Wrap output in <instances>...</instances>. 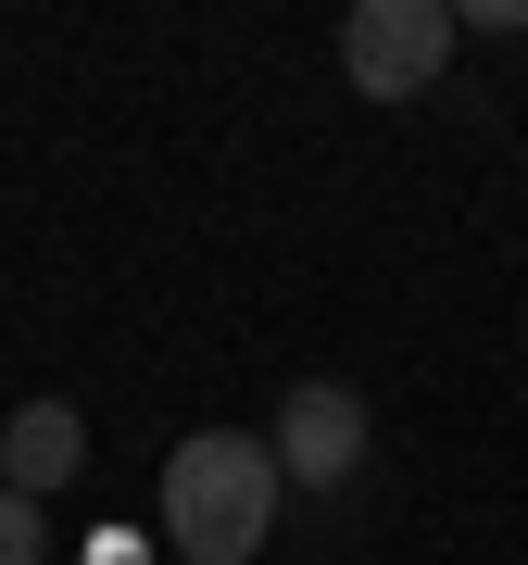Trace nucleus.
<instances>
[{
    "instance_id": "f257e3e1",
    "label": "nucleus",
    "mask_w": 528,
    "mask_h": 565,
    "mask_svg": "<svg viewBox=\"0 0 528 565\" xmlns=\"http://www.w3.org/2000/svg\"><path fill=\"white\" fill-rule=\"evenodd\" d=\"M277 503H289V478H277V452L252 427H202V440L163 452V541L189 565H252Z\"/></svg>"
},
{
    "instance_id": "f03ea898",
    "label": "nucleus",
    "mask_w": 528,
    "mask_h": 565,
    "mask_svg": "<svg viewBox=\"0 0 528 565\" xmlns=\"http://www.w3.org/2000/svg\"><path fill=\"white\" fill-rule=\"evenodd\" d=\"M453 63V0H352L340 13V76L366 102H415Z\"/></svg>"
},
{
    "instance_id": "7ed1b4c3",
    "label": "nucleus",
    "mask_w": 528,
    "mask_h": 565,
    "mask_svg": "<svg viewBox=\"0 0 528 565\" xmlns=\"http://www.w3.org/2000/svg\"><path fill=\"white\" fill-rule=\"evenodd\" d=\"M264 452H277L289 490H340L352 465H366V403H352L340 377H303L277 403V427H264Z\"/></svg>"
},
{
    "instance_id": "20e7f679",
    "label": "nucleus",
    "mask_w": 528,
    "mask_h": 565,
    "mask_svg": "<svg viewBox=\"0 0 528 565\" xmlns=\"http://www.w3.org/2000/svg\"><path fill=\"white\" fill-rule=\"evenodd\" d=\"M88 478V415L76 403H13L0 415V490H25V503H51V490Z\"/></svg>"
},
{
    "instance_id": "39448f33",
    "label": "nucleus",
    "mask_w": 528,
    "mask_h": 565,
    "mask_svg": "<svg viewBox=\"0 0 528 565\" xmlns=\"http://www.w3.org/2000/svg\"><path fill=\"white\" fill-rule=\"evenodd\" d=\"M39 553H51V503L0 490V565H39Z\"/></svg>"
}]
</instances>
